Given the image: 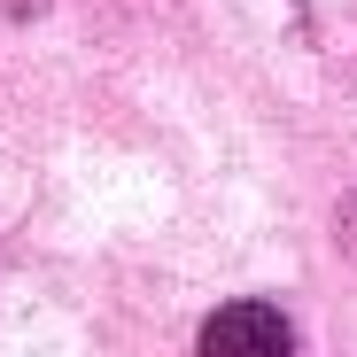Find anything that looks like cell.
<instances>
[{
    "label": "cell",
    "mask_w": 357,
    "mask_h": 357,
    "mask_svg": "<svg viewBox=\"0 0 357 357\" xmlns=\"http://www.w3.org/2000/svg\"><path fill=\"white\" fill-rule=\"evenodd\" d=\"M195 357H295L287 311H272V303H225V311H210Z\"/></svg>",
    "instance_id": "obj_1"
},
{
    "label": "cell",
    "mask_w": 357,
    "mask_h": 357,
    "mask_svg": "<svg viewBox=\"0 0 357 357\" xmlns=\"http://www.w3.org/2000/svg\"><path fill=\"white\" fill-rule=\"evenodd\" d=\"M342 249L357 257V195H349V210H342Z\"/></svg>",
    "instance_id": "obj_2"
}]
</instances>
